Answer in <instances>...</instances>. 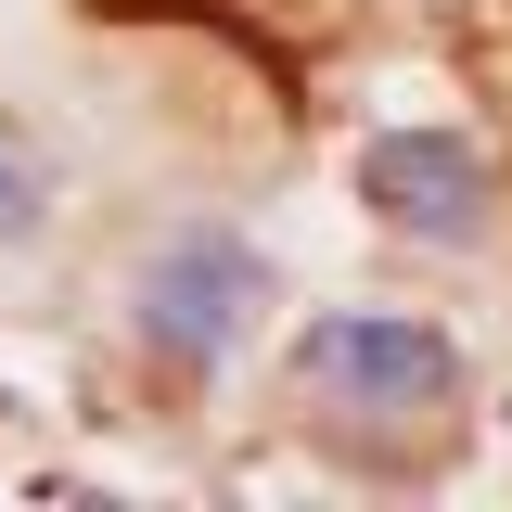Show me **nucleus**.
Here are the masks:
<instances>
[{
	"label": "nucleus",
	"instance_id": "3",
	"mask_svg": "<svg viewBox=\"0 0 512 512\" xmlns=\"http://www.w3.org/2000/svg\"><path fill=\"white\" fill-rule=\"evenodd\" d=\"M359 205H372V231H397L423 256H487L500 167L461 128H384V141H359Z\"/></svg>",
	"mask_w": 512,
	"mask_h": 512
},
{
	"label": "nucleus",
	"instance_id": "2",
	"mask_svg": "<svg viewBox=\"0 0 512 512\" xmlns=\"http://www.w3.org/2000/svg\"><path fill=\"white\" fill-rule=\"evenodd\" d=\"M256 308H269V256H256L244 218H167L128 269V359L167 397H205L244 359Z\"/></svg>",
	"mask_w": 512,
	"mask_h": 512
},
{
	"label": "nucleus",
	"instance_id": "4",
	"mask_svg": "<svg viewBox=\"0 0 512 512\" xmlns=\"http://www.w3.org/2000/svg\"><path fill=\"white\" fill-rule=\"evenodd\" d=\"M39 218H52V180H39V167L0 141V256H13V244H39Z\"/></svg>",
	"mask_w": 512,
	"mask_h": 512
},
{
	"label": "nucleus",
	"instance_id": "1",
	"mask_svg": "<svg viewBox=\"0 0 512 512\" xmlns=\"http://www.w3.org/2000/svg\"><path fill=\"white\" fill-rule=\"evenodd\" d=\"M461 410H474V359L423 308H308L282 333V423L333 474H372V487L448 474Z\"/></svg>",
	"mask_w": 512,
	"mask_h": 512
}]
</instances>
